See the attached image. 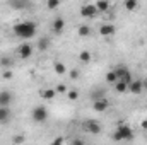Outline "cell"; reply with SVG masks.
Wrapping results in <instances>:
<instances>
[{
  "mask_svg": "<svg viewBox=\"0 0 147 145\" xmlns=\"http://www.w3.org/2000/svg\"><path fill=\"white\" fill-rule=\"evenodd\" d=\"M146 132H147V130H146Z\"/></svg>",
  "mask_w": 147,
  "mask_h": 145,
  "instance_id": "36",
  "label": "cell"
},
{
  "mask_svg": "<svg viewBox=\"0 0 147 145\" xmlns=\"http://www.w3.org/2000/svg\"><path fill=\"white\" fill-rule=\"evenodd\" d=\"M94 5L99 12H108L110 10V0H98Z\"/></svg>",
  "mask_w": 147,
  "mask_h": 145,
  "instance_id": "20",
  "label": "cell"
},
{
  "mask_svg": "<svg viewBox=\"0 0 147 145\" xmlns=\"http://www.w3.org/2000/svg\"><path fill=\"white\" fill-rule=\"evenodd\" d=\"M111 138H113V140H116V142L132 140V138H134V130H132V126H130V125L121 123V125H118V126H116V130H115V133L111 135Z\"/></svg>",
  "mask_w": 147,
  "mask_h": 145,
  "instance_id": "2",
  "label": "cell"
},
{
  "mask_svg": "<svg viewBox=\"0 0 147 145\" xmlns=\"http://www.w3.org/2000/svg\"><path fill=\"white\" fill-rule=\"evenodd\" d=\"M142 130H147V119L146 121H142Z\"/></svg>",
  "mask_w": 147,
  "mask_h": 145,
  "instance_id": "34",
  "label": "cell"
},
{
  "mask_svg": "<svg viewBox=\"0 0 147 145\" xmlns=\"http://www.w3.org/2000/svg\"><path fill=\"white\" fill-rule=\"evenodd\" d=\"M55 91H57V94H67V91H69V87H67L65 84H58V85L55 87Z\"/></svg>",
  "mask_w": 147,
  "mask_h": 145,
  "instance_id": "26",
  "label": "cell"
},
{
  "mask_svg": "<svg viewBox=\"0 0 147 145\" xmlns=\"http://www.w3.org/2000/svg\"><path fill=\"white\" fill-rule=\"evenodd\" d=\"M67 97H69L70 101H77V99H79V91H77V89H69V91H67Z\"/></svg>",
  "mask_w": 147,
  "mask_h": 145,
  "instance_id": "25",
  "label": "cell"
},
{
  "mask_svg": "<svg viewBox=\"0 0 147 145\" xmlns=\"http://www.w3.org/2000/svg\"><path fill=\"white\" fill-rule=\"evenodd\" d=\"M98 14H99V10L96 9L94 3H86V5L80 7V15H82L84 19H94Z\"/></svg>",
  "mask_w": 147,
  "mask_h": 145,
  "instance_id": "4",
  "label": "cell"
},
{
  "mask_svg": "<svg viewBox=\"0 0 147 145\" xmlns=\"http://www.w3.org/2000/svg\"><path fill=\"white\" fill-rule=\"evenodd\" d=\"M51 29H53L55 34H62L63 29H65V19L63 17H57L53 21V24H51Z\"/></svg>",
  "mask_w": 147,
  "mask_h": 145,
  "instance_id": "12",
  "label": "cell"
},
{
  "mask_svg": "<svg viewBox=\"0 0 147 145\" xmlns=\"http://www.w3.org/2000/svg\"><path fill=\"white\" fill-rule=\"evenodd\" d=\"M53 70H55V73H58V75H65L67 73V68H65V65L62 62H55L53 63Z\"/></svg>",
  "mask_w": 147,
  "mask_h": 145,
  "instance_id": "22",
  "label": "cell"
},
{
  "mask_svg": "<svg viewBox=\"0 0 147 145\" xmlns=\"http://www.w3.org/2000/svg\"><path fill=\"white\" fill-rule=\"evenodd\" d=\"M9 5L16 10H26L31 5V0H9Z\"/></svg>",
  "mask_w": 147,
  "mask_h": 145,
  "instance_id": "11",
  "label": "cell"
},
{
  "mask_svg": "<svg viewBox=\"0 0 147 145\" xmlns=\"http://www.w3.org/2000/svg\"><path fill=\"white\" fill-rule=\"evenodd\" d=\"M12 99H14V96L10 91H0V106H10Z\"/></svg>",
  "mask_w": 147,
  "mask_h": 145,
  "instance_id": "13",
  "label": "cell"
},
{
  "mask_svg": "<svg viewBox=\"0 0 147 145\" xmlns=\"http://www.w3.org/2000/svg\"><path fill=\"white\" fill-rule=\"evenodd\" d=\"M146 58H147V53H146Z\"/></svg>",
  "mask_w": 147,
  "mask_h": 145,
  "instance_id": "35",
  "label": "cell"
},
{
  "mask_svg": "<svg viewBox=\"0 0 147 145\" xmlns=\"http://www.w3.org/2000/svg\"><path fill=\"white\" fill-rule=\"evenodd\" d=\"M63 142H65V140H63L62 137H58V138H55V140H53V144H63Z\"/></svg>",
  "mask_w": 147,
  "mask_h": 145,
  "instance_id": "31",
  "label": "cell"
},
{
  "mask_svg": "<svg viewBox=\"0 0 147 145\" xmlns=\"http://www.w3.org/2000/svg\"><path fill=\"white\" fill-rule=\"evenodd\" d=\"M62 5V0H46V9L50 10H57Z\"/></svg>",
  "mask_w": 147,
  "mask_h": 145,
  "instance_id": "23",
  "label": "cell"
},
{
  "mask_svg": "<svg viewBox=\"0 0 147 145\" xmlns=\"http://www.w3.org/2000/svg\"><path fill=\"white\" fill-rule=\"evenodd\" d=\"M69 75H70V79H72V80H77V79H79V70H77V68H74V70L69 72Z\"/></svg>",
  "mask_w": 147,
  "mask_h": 145,
  "instance_id": "29",
  "label": "cell"
},
{
  "mask_svg": "<svg viewBox=\"0 0 147 145\" xmlns=\"http://www.w3.org/2000/svg\"><path fill=\"white\" fill-rule=\"evenodd\" d=\"M12 31H14L16 36L21 38V39H31L33 36H36L38 26H36V22H33V21H22V22L14 24Z\"/></svg>",
  "mask_w": 147,
  "mask_h": 145,
  "instance_id": "1",
  "label": "cell"
},
{
  "mask_svg": "<svg viewBox=\"0 0 147 145\" xmlns=\"http://www.w3.org/2000/svg\"><path fill=\"white\" fill-rule=\"evenodd\" d=\"M128 92L134 96H139L144 92V85H142V79H132L128 82Z\"/></svg>",
  "mask_w": 147,
  "mask_h": 145,
  "instance_id": "5",
  "label": "cell"
},
{
  "mask_svg": "<svg viewBox=\"0 0 147 145\" xmlns=\"http://www.w3.org/2000/svg\"><path fill=\"white\" fill-rule=\"evenodd\" d=\"M0 65H2L3 68H9V67L12 65V60H10V58H2V60H0Z\"/></svg>",
  "mask_w": 147,
  "mask_h": 145,
  "instance_id": "27",
  "label": "cell"
},
{
  "mask_svg": "<svg viewBox=\"0 0 147 145\" xmlns=\"http://www.w3.org/2000/svg\"><path fill=\"white\" fill-rule=\"evenodd\" d=\"M113 87H115V91L118 92V94H123V92H128V84L127 82H123V80H116L115 84H113Z\"/></svg>",
  "mask_w": 147,
  "mask_h": 145,
  "instance_id": "17",
  "label": "cell"
},
{
  "mask_svg": "<svg viewBox=\"0 0 147 145\" xmlns=\"http://www.w3.org/2000/svg\"><path fill=\"white\" fill-rule=\"evenodd\" d=\"M84 130H86L87 133H91V135H98V133H101V132H103V126H101L98 121L89 119V121H86V123H84Z\"/></svg>",
  "mask_w": 147,
  "mask_h": 145,
  "instance_id": "7",
  "label": "cell"
},
{
  "mask_svg": "<svg viewBox=\"0 0 147 145\" xmlns=\"http://www.w3.org/2000/svg\"><path fill=\"white\" fill-rule=\"evenodd\" d=\"M108 108H110V101H108L106 97L94 99V103H92V109H94L96 113H105Z\"/></svg>",
  "mask_w": 147,
  "mask_h": 145,
  "instance_id": "9",
  "label": "cell"
},
{
  "mask_svg": "<svg viewBox=\"0 0 147 145\" xmlns=\"http://www.w3.org/2000/svg\"><path fill=\"white\" fill-rule=\"evenodd\" d=\"M142 85H144V91H147V77L142 79Z\"/></svg>",
  "mask_w": 147,
  "mask_h": 145,
  "instance_id": "32",
  "label": "cell"
},
{
  "mask_svg": "<svg viewBox=\"0 0 147 145\" xmlns=\"http://www.w3.org/2000/svg\"><path fill=\"white\" fill-rule=\"evenodd\" d=\"M50 44H51V41H50V38L48 36H43L38 39V51H45V50H48L50 48Z\"/></svg>",
  "mask_w": 147,
  "mask_h": 145,
  "instance_id": "16",
  "label": "cell"
},
{
  "mask_svg": "<svg viewBox=\"0 0 147 145\" xmlns=\"http://www.w3.org/2000/svg\"><path fill=\"white\" fill-rule=\"evenodd\" d=\"M125 9L130 12H135L139 9V0H125Z\"/></svg>",
  "mask_w": 147,
  "mask_h": 145,
  "instance_id": "21",
  "label": "cell"
},
{
  "mask_svg": "<svg viewBox=\"0 0 147 145\" xmlns=\"http://www.w3.org/2000/svg\"><path fill=\"white\" fill-rule=\"evenodd\" d=\"M12 118L10 106H0V123H9Z\"/></svg>",
  "mask_w": 147,
  "mask_h": 145,
  "instance_id": "14",
  "label": "cell"
},
{
  "mask_svg": "<svg viewBox=\"0 0 147 145\" xmlns=\"http://www.w3.org/2000/svg\"><path fill=\"white\" fill-rule=\"evenodd\" d=\"M116 80H118V75H116L115 70H110V72L106 73V82H108V84H115Z\"/></svg>",
  "mask_w": 147,
  "mask_h": 145,
  "instance_id": "24",
  "label": "cell"
},
{
  "mask_svg": "<svg viewBox=\"0 0 147 145\" xmlns=\"http://www.w3.org/2000/svg\"><path fill=\"white\" fill-rule=\"evenodd\" d=\"M2 77H3V79H7V80H10V79H12V72H10V70H3Z\"/></svg>",
  "mask_w": 147,
  "mask_h": 145,
  "instance_id": "30",
  "label": "cell"
},
{
  "mask_svg": "<svg viewBox=\"0 0 147 145\" xmlns=\"http://www.w3.org/2000/svg\"><path fill=\"white\" fill-rule=\"evenodd\" d=\"M113 70L116 72V75H118V79H120V80H123V82H127V84L132 80V72H130L127 67H123V65H118V67H115Z\"/></svg>",
  "mask_w": 147,
  "mask_h": 145,
  "instance_id": "8",
  "label": "cell"
},
{
  "mask_svg": "<svg viewBox=\"0 0 147 145\" xmlns=\"http://www.w3.org/2000/svg\"><path fill=\"white\" fill-rule=\"evenodd\" d=\"M77 34L80 38H89L92 34V29L87 26V24H82V26H79V29H77Z\"/></svg>",
  "mask_w": 147,
  "mask_h": 145,
  "instance_id": "18",
  "label": "cell"
},
{
  "mask_svg": "<svg viewBox=\"0 0 147 145\" xmlns=\"http://www.w3.org/2000/svg\"><path fill=\"white\" fill-rule=\"evenodd\" d=\"M105 94H106V92H105L103 89H98V92H94V94H92V99H99V97H105Z\"/></svg>",
  "mask_w": 147,
  "mask_h": 145,
  "instance_id": "28",
  "label": "cell"
},
{
  "mask_svg": "<svg viewBox=\"0 0 147 145\" xmlns=\"http://www.w3.org/2000/svg\"><path fill=\"white\" fill-rule=\"evenodd\" d=\"M31 118H33L34 123H45L48 119V109L45 106H36L31 111Z\"/></svg>",
  "mask_w": 147,
  "mask_h": 145,
  "instance_id": "3",
  "label": "cell"
},
{
  "mask_svg": "<svg viewBox=\"0 0 147 145\" xmlns=\"http://www.w3.org/2000/svg\"><path fill=\"white\" fill-rule=\"evenodd\" d=\"M79 60H80V63L89 65V63L92 62V53H91L89 50H82V51L79 53Z\"/></svg>",
  "mask_w": 147,
  "mask_h": 145,
  "instance_id": "15",
  "label": "cell"
},
{
  "mask_svg": "<svg viewBox=\"0 0 147 145\" xmlns=\"http://www.w3.org/2000/svg\"><path fill=\"white\" fill-rule=\"evenodd\" d=\"M22 140H24L22 137H16V138H14V142H22Z\"/></svg>",
  "mask_w": 147,
  "mask_h": 145,
  "instance_id": "33",
  "label": "cell"
},
{
  "mask_svg": "<svg viewBox=\"0 0 147 145\" xmlns=\"http://www.w3.org/2000/svg\"><path fill=\"white\" fill-rule=\"evenodd\" d=\"M33 44H29V43H22L19 48H17V55H19V58H22V60H28V58H31L33 56Z\"/></svg>",
  "mask_w": 147,
  "mask_h": 145,
  "instance_id": "6",
  "label": "cell"
},
{
  "mask_svg": "<svg viewBox=\"0 0 147 145\" xmlns=\"http://www.w3.org/2000/svg\"><path fill=\"white\" fill-rule=\"evenodd\" d=\"M116 33V26L115 24H110V22H105V24H101L99 26V34L105 38H110L113 36Z\"/></svg>",
  "mask_w": 147,
  "mask_h": 145,
  "instance_id": "10",
  "label": "cell"
},
{
  "mask_svg": "<svg viewBox=\"0 0 147 145\" xmlns=\"http://www.w3.org/2000/svg\"><path fill=\"white\" fill-rule=\"evenodd\" d=\"M39 94H41V97H43V99H46V101H51V99H55V96H57V91H55V89H43Z\"/></svg>",
  "mask_w": 147,
  "mask_h": 145,
  "instance_id": "19",
  "label": "cell"
}]
</instances>
